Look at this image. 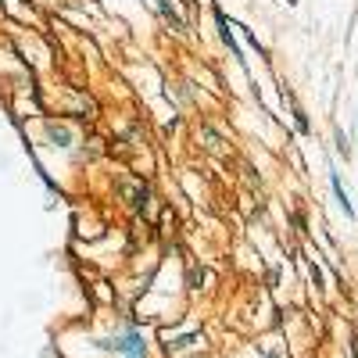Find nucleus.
Instances as JSON below:
<instances>
[{"label":"nucleus","mask_w":358,"mask_h":358,"mask_svg":"<svg viewBox=\"0 0 358 358\" xmlns=\"http://www.w3.org/2000/svg\"><path fill=\"white\" fill-rule=\"evenodd\" d=\"M215 29H219V40H222V43H226L229 50H233V57H241V62H244V50H241V43L233 40V29H229V18H226V15H222L219 8H215Z\"/></svg>","instance_id":"nucleus-2"},{"label":"nucleus","mask_w":358,"mask_h":358,"mask_svg":"<svg viewBox=\"0 0 358 358\" xmlns=\"http://www.w3.org/2000/svg\"><path fill=\"white\" fill-rule=\"evenodd\" d=\"M337 151H341L344 158L351 155V143H348V136H344V133H337Z\"/></svg>","instance_id":"nucleus-5"},{"label":"nucleus","mask_w":358,"mask_h":358,"mask_svg":"<svg viewBox=\"0 0 358 358\" xmlns=\"http://www.w3.org/2000/svg\"><path fill=\"white\" fill-rule=\"evenodd\" d=\"M90 344H94V351L115 355V358H151V351H155L151 348V337H147L136 322H122L108 337H94Z\"/></svg>","instance_id":"nucleus-1"},{"label":"nucleus","mask_w":358,"mask_h":358,"mask_svg":"<svg viewBox=\"0 0 358 358\" xmlns=\"http://www.w3.org/2000/svg\"><path fill=\"white\" fill-rule=\"evenodd\" d=\"M294 122H297V129H301V133H308V118L301 111H294Z\"/></svg>","instance_id":"nucleus-6"},{"label":"nucleus","mask_w":358,"mask_h":358,"mask_svg":"<svg viewBox=\"0 0 358 358\" xmlns=\"http://www.w3.org/2000/svg\"><path fill=\"white\" fill-rule=\"evenodd\" d=\"M330 190H334V197H337V204H341V212H344L348 219H355V204H351V197H348V190H344V183H341V172H337V169H330Z\"/></svg>","instance_id":"nucleus-3"},{"label":"nucleus","mask_w":358,"mask_h":358,"mask_svg":"<svg viewBox=\"0 0 358 358\" xmlns=\"http://www.w3.org/2000/svg\"><path fill=\"white\" fill-rule=\"evenodd\" d=\"M158 8H162V15H165V18H169L176 29H183V18H179V15L172 11V4H169V0H158Z\"/></svg>","instance_id":"nucleus-4"}]
</instances>
